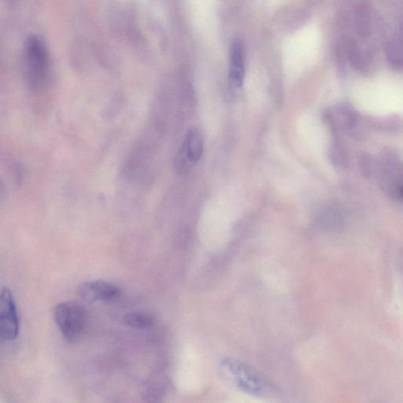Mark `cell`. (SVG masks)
<instances>
[{
    "instance_id": "cell-9",
    "label": "cell",
    "mask_w": 403,
    "mask_h": 403,
    "mask_svg": "<svg viewBox=\"0 0 403 403\" xmlns=\"http://www.w3.org/2000/svg\"><path fill=\"white\" fill-rule=\"evenodd\" d=\"M124 321L131 328L137 329H149L155 323L154 318L150 314L139 312L127 314Z\"/></svg>"
},
{
    "instance_id": "cell-1",
    "label": "cell",
    "mask_w": 403,
    "mask_h": 403,
    "mask_svg": "<svg viewBox=\"0 0 403 403\" xmlns=\"http://www.w3.org/2000/svg\"><path fill=\"white\" fill-rule=\"evenodd\" d=\"M24 74L32 91L45 88L49 76L48 53L45 43L35 35L29 36L25 43Z\"/></svg>"
},
{
    "instance_id": "cell-6",
    "label": "cell",
    "mask_w": 403,
    "mask_h": 403,
    "mask_svg": "<svg viewBox=\"0 0 403 403\" xmlns=\"http://www.w3.org/2000/svg\"><path fill=\"white\" fill-rule=\"evenodd\" d=\"M19 334L17 308L12 292L3 287L0 294V336L5 341H12Z\"/></svg>"
},
{
    "instance_id": "cell-3",
    "label": "cell",
    "mask_w": 403,
    "mask_h": 403,
    "mask_svg": "<svg viewBox=\"0 0 403 403\" xmlns=\"http://www.w3.org/2000/svg\"><path fill=\"white\" fill-rule=\"evenodd\" d=\"M379 184L392 199L403 203V161L395 152L385 150L375 162Z\"/></svg>"
},
{
    "instance_id": "cell-8",
    "label": "cell",
    "mask_w": 403,
    "mask_h": 403,
    "mask_svg": "<svg viewBox=\"0 0 403 403\" xmlns=\"http://www.w3.org/2000/svg\"><path fill=\"white\" fill-rule=\"evenodd\" d=\"M244 53L241 43L236 41L230 49V80L235 89H241L244 80Z\"/></svg>"
},
{
    "instance_id": "cell-7",
    "label": "cell",
    "mask_w": 403,
    "mask_h": 403,
    "mask_svg": "<svg viewBox=\"0 0 403 403\" xmlns=\"http://www.w3.org/2000/svg\"><path fill=\"white\" fill-rule=\"evenodd\" d=\"M81 298L90 302L114 303L121 297V290L103 280L84 283L79 290Z\"/></svg>"
},
{
    "instance_id": "cell-4",
    "label": "cell",
    "mask_w": 403,
    "mask_h": 403,
    "mask_svg": "<svg viewBox=\"0 0 403 403\" xmlns=\"http://www.w3.org/2000/svg\"><path fill=\"white\" fill-rule=\"evenodd\" d=\"M54 317L64 339L68 342H75L83 336L86 314L80 305L73 302L59 303L54 309Z\"/></svg>"
},
{
    "instance_id": "cell-5",
    "label": "cell",
    "mask_w": 403,
    "mask_h": 403,
    "mask_svg": "<svg viewBox=\"0 0 403 403\" xmlns=\"http://www.w3.org/2000/svg\"><path fill=\"white\" fill-rule=\"evenodd\" d=\"M204 151V135L198 128L190 129L174 159L173 166L179 174L188 173L200 160Z\"/></svg>"
},
{
    "instance_id": "cell-2",
    "label": "cell",
    "mask_w": 403,
    "mask_h": 403,
    "mask_svg": "<svg viewBox=\"0 0 403 403\" xmlns=\"http://www.w3.org/2000/svg\"><path fill=\"white\" fill-rule=\"evenodd\" d=\"M220 372L228 383L248 394L261 396L271 391L268 381L247 364L234 359L222 360Z\"/></svg>"
}]
</instances>
